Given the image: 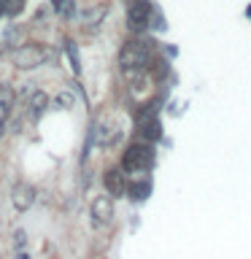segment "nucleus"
I'll list each match as a JSON object with an SVG mask.
<instances>
[{
	"instance_id": "nucleus-18",
	"label": "nucleus",
	"mask_w": 251,
	"mask_h": 259,
	"mask_svg": "<svg viewBox=\"0 0 251 259\" xmlns=\"http://www.w3.org/2000/svg\"><path fill=\"white\" fill-rule=\"evenodd\" d=\"M0 16H6V0H0Z\"/></svg>"
},
{
	"instance_id": "nucleus-10",
	"label": "nucleus",
	"mask_w": 251,
	"mask_h": 259,
	"mask_svg": "<svg viewBox=\"0 0 251 259\" xmlns=\"http://www.w3.org/2000/svg\"><path fill=\"white\" fill-rule=\"evenodd\" d=\"M138 133H141V138H143V141H149V143L159 141V135H162V124H159V119H154V121H149V124L138 127Z\"/></svg>"
},
{
	"instance_id": "nucleus-9",
	"label": "nucleus",
	"mask_w": 251,
	"mask_h": 259,
	"mask_svg": "<svg viewBox=\"0 0 251 259\" xmlns=\"http://www.w3.org/2000/svg\"><path fill=\"white\" fill-rule=\"evenodd\" d=\"M11 103H14V92L8 84H0V135L6 130V121H8V113H11Z\"/></svg>"
},
{
	"instance_id": "nucleus-16",
	"label": "nucleus",
	"mask_w": 251,
	"mask_h": 259,
	"mask_svg": "<svg viewBox=\"0 0 251 259\" xmlns=\"http://www.w3.org/2000/svg\"><path fill=\"white\" fill-rule=\"evenodd\" d=\"M105 11H108V6H100L97 11H89V14H87V22H89V24H97V22L105 16Z\"/></svg>"
},
{
	"instance_id": "nucleus-15",
	"label": "nucleus",
	"mask_w": 251,
	"mask_h": 259,
	"mask_svg": "<svg viewBox=\"0 0 251 259\" xmlns=\"http://www.w3.org/2000/svg\"><path fill=\"white\" fill-rule=\"evenodd\" d=\"M24 8V0H6V16H16Z\"/></svg>"
},
{
	"instance_id": "nucleus-4",
	"label": "nucleus",
	"mask_w": 251,
	"mask_h": 259,
	"mask_svg": "<svg viewBox=\"0 0 251 259\" xmlns=\"http://www.w3.org/2000/svg\"><path fill=\"white\" fill-rule=\"evenodd\" d=\"M44 60H46L44 49H38L35 44L19 46V49L14 52V65H16V68H22V70H27V68H38V65H44Z\"/></svg>"
},
{
	"instance_id": "nucleus-11",
	"label": "nucleus",
	"mask_w": 251,
	"mask_h": 259,
	"mask_svg": "<svg viewBox=\"0 0 251 259\" xmlns=\"http://www.w3.org/2000/svg\"><path fill=\"white\" fill-rule=\"evenodd\" d=\"M46 105H49L46 92H32V95H30V108H32V113H35V116H40V113H44Z\"/></svg>"
},
{
	"instance_id": "nucleus-2",
	"label": "nucleus",
	"mask_w": 251,
	"mask_h": 259,
	"mask_svg": "<svg viewBox=\"0 0 251 259\" xmlns=\"http://www.w3.org/2000/svg\"><path fill=\"white\" fill-rule=\"evenodd\" d=\"M154 159H157V154H154V146H151L149 141L133 143V146H130V149L124 151L121 167L130 170V173H146V170H151Z\"/></svg>"
},
{
	"instance_id": "nucleus-17",
	"label": "nucleus",
	"mask_w": 251,
	"mask_h": 259,
	"mask_svg": "<svg viewBox=\"0 0 251 259\" xmlns=\"http://www.w3.org/2000/svg\"><path fill=\"white\" fill-rule=\"evenodd\" d=\"M24 243H27V232H24V230H16V235H14V246H16V248H24Z\"/></svg>"
},
{
	"instance_id": "nucleus-1",
	"label": "nucleus",
	"mask_w": 251,
	"mask_h": 259,
	"mask_svg": "<svg viewBox=\"0 0 251 259\" xmlns=\"http://www.w3.org/2000/svg\"><path fill=\"white\" fill-rule=\"evenodd\" d=\"M149 62H151V44L149 40H130V44H124V49H121V54H119V65L127 76H133L135 70L138 73L146 70Z\"/></svg>"
},
{
	"instance_id": "nucleus-3",
	"label": "nucleus",
	"mask_w": 251,
	"mask_h": 259,
	"mask_svg": "<svg viewBox=\"0 0 251 259\" xmlns=\"http://www.w3.org/2000/svg\"><path fill=\"white\" fill-rule=\"evenodd\" d=\"M151 3L149 0H130V11H127V19H130V27L133 30H146L151 22Z\"/></svg>"
},
{
	"instance_id": "nucleus-5",
	"label": "nucleus",
	"mask_w": 251,
	"mask_h": 259,
	"mask_svg": "<svg viewBox=\"0 0 251 259\" xmlns=\"http://www.w3.org/2000/svg\"><path fill=\"white\" fill-rule=\"evenodd\" d=\"M111 219H113L111 194H100V197H95V202H92V224L95 227H105Z\"/></svg>"
},
{
	"instance_id": "nucleus-7",
	"label": "nucleus",
	"mask_w": 251,
	"mask_h": 259,
	"mask_svg": "<svg viewBox=\"0 0 251 259\" xmlns=\"http://www.w3.org/2000/svg\"><path fill=\"white\" fill-rule=\"evenodd\" d=\"M32 200H35V194H32V186L30 184H14L11 202H14L16 210H27L32 205Z\"/></svg>"
},
{
	"instance_id": "nucleus-8",
	"label": "nucleus",
	"mask_w": 251,
	"mask_h": 259,
	"mask_svg": "<svg viewBox=\"0 0 251 259\" xmlns=\"http://www.w3.org/2000/svg\"><path fill=\"white\" fill-rule=\"evenodd\" d=\"M103 184H105L111 197H121L124 194V176H121V170H105Z\"/></svg>"
},
{
	"instance_id": "nucleus-6",
	"label": "nucleus",
	"mask_w": 251,
	"mask_h": 259,
	"mask_svg": "<svg viewBox=\"0 0 251 259\" xmlns=\"http://www.w3.org/2000/svg\"><path fill=\"white\" fill-rule=\"evenodd\" d=\"M121 138V130H119V124H97L95 127V141H97V146H103V149H108V146H113Z\"/></svg>"
},
{
	"instance_id": "nucleus-12",
	"label": "nucleus",
	"mask_w": 251,
	"mask_h": 259,
	"mask_svg": "<svg viewBox=\"0 0 251 259\" xmlns=\"http://www.w3.org/2000/svg\"><path fill=\"white\" fill-rule=\"evenodd\" d=\"M130 192H133L135 200H146V197L151 194V181H149V178H143V181L133 184V189H130Z\"/></svg>"
},
{
	"instance_id": "nucleus-13",
	"label": "nucleus",
	"mask_w": 251,
	"mask_h": 259,
	"mask_svg": "<svg viewBox=\"0 0 251 259\" xmlns=\"http://www.w3.org/2000/svg\"><path fill=\"white\" fill-rule=\"evenodd\" d=\"M65 52H68V60H70V70H73V73H76V76H78V73H81V62H78V49H76V46H73L70 40H68V44H65Z\"/></svg>"
},
{
	"instance_id": "nucleus-14",
	"label": "nucleus",
	"mask_w": 251,
	"mask_h": 259,
	"mask_svg": "<svg viewBox=\"0 0 251 259\" xmlns=\"http://www.w3.org/2000/svg\"><path fill=\"white\" fill-rule=\"evenodd\" d=\"M52 8L60 16H73V0H52Z\"/></svg>"
}]
</instances>
